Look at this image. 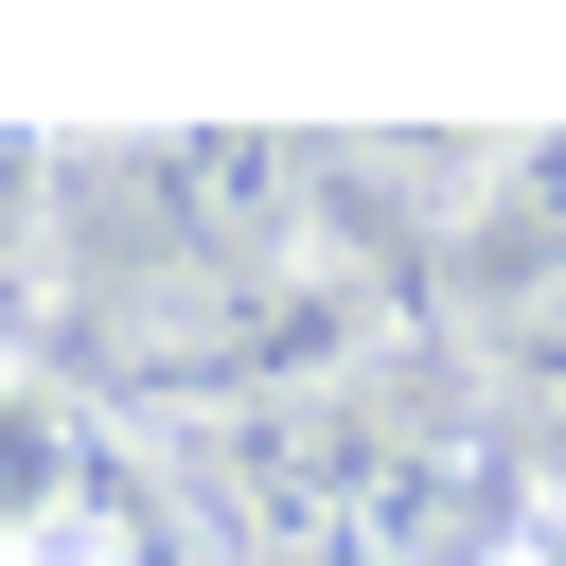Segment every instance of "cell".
I'll return each mask as SVG.
<instances>
[{"instance_id": "cell-1", "label": "cell", "mask_w": 566, "mask_h": 566, "mask_svg": "<svg viewBox=\"0 0 566 566\" xmlns=\"http://www.w3.org/2000/svg\"><path fill=\"white\" fill-rule=\"evenodd\" d=\"M548 283H566V124H548V142H513V159H495V195L442 230V301H460V336L531 318Z\"/></svg>"}, {"instance_id": "cell-2", "label": "cell", "mask_w": 566, "mask_h": 566, "mask_svg": "<svg viewBox=\"0 0 566 566\" xmlns=\"http://www.w3.org/2000/svg\"><path fill=\"white\" fill-rule=\"evenodd\" d=\"M513 566H531V548H513Z\"/></svg>"}]
</instances>
